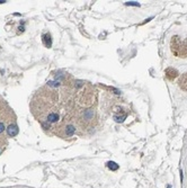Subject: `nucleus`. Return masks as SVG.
<instances>
[{"label":"nucleus","mask_w":187,"mask_h":188,"mask_svg":"<svg viewBox=\"0 0 187 188\" xmlns=\"http://www.w3.org/2000/svg\"><path fill=\"white\" fill-rule=\"evenodd\" d=\"M7 134L9 135V136H16V135L18 134V126L16 125V124H10V125L7 127Z\"/></svg>","instance_id":"obj_1"},{"label":"nucleus","mask_w":187,"mask_h":188,"mask_svg":"<svg viewBox=\"0 0 187 188\" xmlns=\"http://www.w3.org/2000/svg\"><path fill=\"white\" fill-rule=\"evenodd\" d=\"M59 118H60V116L58 113H51V114L47 115L46 121H47V123H57L59 121Z\"/></svg>","instance_id":"obj_2"},{"label":"nucleus","mask_w":187,"mask_h":188,"mask_svg":"<svg viewBox=\"0 0 187 188\" xmlns=\"http://www.w3.org/2000/svg\"><path fill=\"white\" fill-rule=\"evenodd\" d=\"M43 42H44V45H45L46 47H51L52 46V40H51L50 34H44L43 35Z\"/></svg>","instance_id":"obj_3"},{"label":"nucleus","mask_w":187,"mask_h":188,"mask_svg":"<svg viewBox=\"0 0 187 188\" xmlns=\"http://www.w3.org/2000/svg\"><path fill=\"white\" fill-rule=\"evenodd\" d=\"M76 132V127L72 126V125H68L65 127V134L68 135V136H71V135H73V133Z\"/></svg>","instance_id":"obj_4"},{"label":"nucleus","mask_w":187,"mask_h":188,"mask_svg":"<svg viewBox=\"0 0 187 188\" xmlns=\"http://www.w3.org/2000/svg\"><path fill=\"white\" fill-rule=\"evenodd\" d=\"M107 167L111 169V170H117L118 169V164L113 162V161H109V162H107Z\"/></svg>","instance_id":"obj_5"},{"label":"nucleus","mask_w":187,"mask_h":188,"mask_svg":"<svg viewBox=\"0 0 187 188\" xmlns=\"http://www.w3.org/2000/svg\"><path fill=\"white\" fill-rule=\"evenodd\" d=\"M125 118H126V114H123L122 116H117V115H115V116H114L115 122H117V123H122Z\"/></svg>","instance_id":"obj_6"},{"label":"nucleus","mask_w":187,"mask_h":188,"mask_svg":"<svg viewBox=\"0 0 187 188\" xmlns=\"http://www.w3.org/2000/svg\"><path fill=\"white\" fill-rule=\"evenodd\" d=\"M126 6H134V7H140V3L136 2V1H128L125 2Z\"/></svg>","instance_id":"obj_7"},{"label":"nucleus","mask_w":187,"mask_h":188,"mask_svg":"<svg viewBox=\"0 0 187 188\" xmlns=\"http://www.w3.org/2000/svg\"><path fill=\"white\" fill-rule=\"evenodd\" d=\"M5 130H6V126H5V124H3L2 122H0V133H2Z\"/></svg>","instance_id":"obj_8"},{"label":"nucleus","mask_w":187,"mask_h":188,"mask_svg":"<svg viewBox=\"0 0 187 188\" xmlns=\"http://www.w3.org/2000/svg\"><path fill=\"white\" fill-rule=\"evenodd\" d=\"M3 2H6V1H2V0H0V3H3Z\"/></svg>","instance_id":"obj_9"},{"label":"nucleus","mask_w":187,"mask_h":188,"mask_svg":"<svg viewBox=\"0 0 187 188\" xmlns=\"http://www.w3.org/2000/svg\"><path fill=\"white\" fill-rule=\"evenodd\" d=\"M167 188H171V186H170V185H168V187H167Z\"/></svg>","instance_id":"obj_10"}]
</instances>
